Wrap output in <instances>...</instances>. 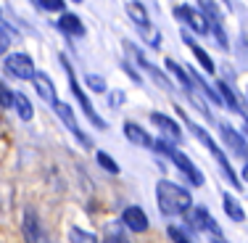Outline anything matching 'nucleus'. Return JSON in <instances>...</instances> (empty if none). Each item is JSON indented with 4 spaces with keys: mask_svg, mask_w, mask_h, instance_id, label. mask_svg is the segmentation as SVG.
Masks as SVG:
<instances>
[{
    "mask_svg": "<svg viewBox=\"0 0 248 243\" xmlns=\"http://www.w3.org/2000/svg\"><path fill=\"white\" fill-rule=\"evenodd\" d=\"M156 201L164 217H182L193 209V195L182 185L172 180H158L156 182Z\"/></svg>",
    "mask_w": 248,
    "mask_h": 243,
    "instance_id": "nucleus-1",
    "label": "nucleus"
},
{
    "mask_svg": "<svg viewBox=\"0 0 248 243\" xmlns=\"http://www.w3.org/2000/svg\"><path fill=\"white\" fill-rule=\"evenodd\" d=\"M153 151H158V153H164L167 159H172V164L187 177V182H190V185H196V188L203 185V175L198 172V167H196V164H193L182 151H177V148L172 146V140H167V138L153 140Z\"/></svg>",
    "mask_w": 248,
    "mask_h": 243,
    "instance_id": "nucleus-2",
    "label": "nucleus"
},
{
    "mask_svg": "<svg viewBox=\"0 0 248 243\" xmlns=\"http://www.w3.org/2000/svg\"><path fill=\"white\" fill-rule=\"evenodd\" d=\"M61 66H63V72H66V77H69V87H72L74 98L79 100V106H82V111H85V116L93 122V127H98V130H106V122H103V119H100V116L95 114V109H93L90 98H87V96H85V90L79 87V82H77V77H74V69L69 66V61H66V58H61Z\"/></svg>",
    "mask_w": 248,
    "mask_h": 243,
    "instance_id": "nucleus-3",
    "label": "nucleus"
},
{
    "mask_svg": "<svg viewBox=\"0 0 248 243\" xmlns=\"http://www.w3.org/2000/svg\"><path fill=\"white\" fill-rule=\"evenodd\" d=\"M5 72L11 77H16V80H34V61L27 56V53H11V56H5L3 61Z\"/></svg>",
    "mask_w": 248,
    "mask_h": 243,
    "instance_id": "nucleus-4",
    "label": "nucleus"
},
{
    "mask_svg": "<svg viewBox=\"0 0 248 243\" xmlns=\"http://www.w3.org/2000/svg\"><path fill=\"white\" fill-rule=\"evenodd\" d=\"M21 235H24V243H50L40 217L34 214V209H27L24 217H21Z\"/></svg>",
    "mask_w": 248,
    "mask_h": 243,
    "instance_id": "nucleus-5",
    "label": "nucleus"
},
{
    "mask_svg": "<svg viewBox=\"0 0 248 243\" xmlns=\"http://www.w3.org/2000/svg\"><path fill=\"white\" fill-rule=\"evenodd\" d=\"M201 3V14L209 19V27H211V32L217 34V40H219V45L222 48H230V43H227V34H224V29H222V21H224V16H222V11L217 8V3L214 0H198Z\"/></svg>",
    "mask_w": 248,
    "mask_h": 243,
    "instance_id": "nucleus-6",
    "label": "nucleus"
},
{
    "mask_svg": "<svg viewBox=\"0 0 248 243\" xmlns=\"http://www.w3.org/2000/svg\"><path fill=\"white\" fill-rule=\"evenodd\" d=\"M174 16H177V19H180L185 27H190L193 32H198V34L211 32L209 19H206V16L201 14L198 8H190V5H177V8H174Z\"/></svg>",
    "mask_w": 248,
    "mask_h": 243,
    "instance_id": "nucleus-7",
    "label": "nucleus"
},
{
    "mask_svg": "<svg viewBox=\"0 0 248 243\" xmlns=\"http://www.w3.org/2000/svg\"><path fill=\"white\" fill-rule=\"evenodd\" d=\"M187 222H190L196 230H203V233H211L214 238H222L219 225H217V219L211 217V211L206 209V206H193V209H190V217H187Z\"/></svg>",
    "mask_w": 248,
    "mask_h": 243,
    "instance_id": "nucleus-8",
    "label": "nucleus"
},
{
    "mask_svg": "<svg viewBox=\"0 0 248 243\" xmlns=\"http://www.w3.org/2000/svg\"><path fill=\"white\" fill-rule=\"evenodd\" d=\"M124 48H127L129 53H132V58H135V64H138L140 69H143V72H148L151 77H153V82H156L158 87H167V90H172V80H169V77H164L161 72H158L156 66H153V64L148 61V58L143 56V50L140 48H135L132 43H124Z\"/></svg>",
    "mask_w": 248,
    "mask_h": 243,
    "instance_id": "nucleus-9",
    "label": "nucleus"
},
{
    "mask_svg": "<svg viewBox=\"0 0 248 243\" xmlns=\"http://www.w3.org/2000/svg\"><path fill=\"white\" fill-rule=\"evenodd\" d=\"M53 111H56V114H58V116H61V122H63V124H66V130H69V132H72V135H74V138H77V140H79V143H82V146H85V148H90V146H93V140H90V138H87V135H85V132H82V127H79V124H77V116H74V111H72V109H69V106H66V103H63V100H58V103H56V106H53Z\"/></svg>",
    "mask_w": 248,
    "mask_h": 243,
    "instance_id": "nucleus-10",
    "label": "nucleus"
},
{
    "mask_svg": "<svg viewBox=\"0 0 248 243\" xmlns=\"http://www.w3.org/2000/svg\"><path fill=\"white\" fill-rule=\"evenodd\" d=\"M219 132H222V140H224V146L230 148V151L235 153V156H240V159H248V146H246V140L240 138V132H235L232 127H227L224 122H219Z\"/></svg>",
    "mask_w": 248,
    "mask_h": 243,
    "instance_id": "nucleus-11",
    "label": "nucleus"
},
{
    "mask_svg": "<svg viewBox=\"0 0 248 243\" xmlns=\"http://www.w3.org/2000/svg\"><path fill=\"white\" fill-rule=\"evenodd\" d=\"M151 124H156V127L164 132V138H169L172 143H177V140L182 138V130H180V124H177V122L172 119V116L161 114V111H153V114H151Z\"/></svg>",
    "mask_w": 248,
    "mask_h": 243,
    "instance_id": "nucleus-12",
    "label": "nucleus"
},
{
    "mask_svg": "<svg viewBox=\"0 0 248 243\" xmlns=\"http://www.w3.org/2000/svg\"><path fill=\"white\" fill-rule=\"evenodd\" d=\"M122 222L127 225V230H132V233H145V230H148V217H145V211L140 209V206H127V209L122 211Z\"/></svg>",
    "mask_w": 248,
    "mask_h": 243,
    "instance_id": "nucleus-13",
    "label": "nucleus"
},
{
    "mask_svg": "<svg viewBox=\"0 0 248 243\" xmlns=\"http://www.w3.org/2000/svg\"><path fill=\"white\" fill-rule=\"evenodd\" d=\"M124 138H127L132 146L153 148V138L145 132V127H140V124H135V122H124Z\"/></svg>",
    "mask_w": 248,
    "mask_h": 243,
    "instance_id": "nucleus-14",
    "label": "nucleus"
},
{
    "mask_svg": "<svg viewBox=\"0 0 248 243\" xmlns=\"http://www.w3.org/2000/svg\"><path fill=\"white\" fill-rule=\"evenodd\" d=\"M182 43H185L187 48L193 50V56H196V61L201 64V69H203V72L214 74V69H217V66H214V61H211V56H209V53H206L203 48H201V45H198L196 40H193L190 34H187V32H182Z\"/></svg>",
    "mask_w": 248,
    "mask_h": 243,
    "instance_id": "nucleus-15",
    "label": "nucleus"
},
{
    "mask_svg": "<svg viewBox=\"0 0 248 243\" xmlns=\"http://www.w3.org/2000/svg\"><path fill=\"white\" fill-rule=\"evenodd\" d=\"M32 82H34V90L40 93V98H43V100H48L50 106L58 103V96H56V87H53V80H50L45 72H37Z\"/></svg>",
    "mask_w": 248,
    "mask_h": 243,
    "instance_id": "nucleus-16",
    "label": "nucleus"
},
{
    "mask_svg": "<svg viewBox=\"0 0 248 243\" xmlns=\"http://www.w3.org/2000/svg\"><path fill=\"white\" fill-rule=\"evenodd\" d=\"M127 14H129V19L135 21V27H138V29H143V32H153V29H151V16H148V11H145L143 3L129 0V3H127Z\"/></svg>",
    "mask_w": 248,
    "mask_h": 243,
    "instance_id": "nucleus-17",
    "label": "nucleus"
},
{
    "mask_svg": "<svg viewBox=\"0 0 248 243\" xmlns=\"http://www.w3.org/2000/svg\"><path fill=\"white\" fill-rule=\"evenodd\" d=\"M58 29H61L63 34H69V37H82V34H85V24H82V19L77 14H61Z\"/></svg>",
    "mask_w": 248,
    "mask_h": 243,
    "instance_id": "nucleus-18",
    "label": "nucleus"
},
{
    "mask_svg": "<svg viewBox=\"0 0 248 243\" xmlns=\"http://www.w3.org/2000/svg\"><path fill=\"white\" fill-rule=\"evenodd\" d=\"M222 206H224V214L232 219V222H243V219H246L243 206H240V204H238V201H235L230 193H224V195H222Z\"/></svg>",
    "mask_w": 248,
    "mask_h": 243,
    "instance_id": "nucleus-19",
    "label": "nucleus"
},
{
    "mask_svg": "<svg viewBox=\"0 0 248 243\" xmlns=\"http://www.w3.org/2000/svg\"><path fill=\"white\" fill-rule=\"evenodd\" d=\"M14 109L19 111V119H21V122H29V119L34 116L32 103H29V98L24 96V93H14Z\"/></svg>",
    "mask_w": 248,
    "mask_h": 243,
    "instance_id": "nucleus-20",
    "label": "nucleus"
},
{
    "mask_svg": "<svg viewBox=\"0 0 248 243\" xmlns=\"http://www.w3.org/2000/svg\"><path fill=\"white\" fill-rule=\"evenodd\" d=\"M219 96H222L224 106H227L230 111H235V114H243V109H240V103H238V98H235V93L230 90V85H227V82H222V80H219Z\"/></svg>",
    "mask_w": 248,
    "mask_h": 243,
    "instance_id": "nucleus-21",
    "label": "nucleus"
},
{
    "mask_svg": "<svg viewBox=\"0 0 248 243\" xmlns=\"http://www.w3.org/2000/svg\"><path fill=\"white\" fill-rule=\"evenodd\" d=\"M167 69H169V72H172V74L177 77V80L182 82V85L187 87V90H193V80H190V72H185V69H182L180 64H174V61H172V58H167Z\"/></svg>",
    "mask_w": 248,
    "mask_h": 243,
    "instance_id": "nucleus-22",
    "label": "nucleus"
},
{
    "mask_svg": "<svg viewBox=\"0 0 248 243\" xmlns=\"http://www.w3.org/2000/svg\"><path fill=\"white\" fill-rule=\"evenodd\" d=\"M69 241H72V243H98L95 235L87 233V230H82V227H72V230H69Z\"/></svg>",
    "mask_w": 248,
    "mask_h": 243,
    "instance_id": "nucleus-23",
    "label": "nucleus"
},
{
    "mask_svg": "<svg viewBox=\"0 0 248 243\" xmlns=\"http://www.w3.org/2000/svg\"><path fill=\"white\" fill-rule=\"evenodd\" d=\"M98 164L103 167L108 175H119V164L114 162V159L108 156V153H103V151H98Z\"/></svg>",
    "mask_w": 248,
    "mask_h": 243,
    "instance_id": "nucleus-24",
    "label": "nucleus"
},
{
    "mask_svg": "<svg viewBox=\"0 0 248 243\" xmlns=\"http://www.w3.org/2000/svg\"><path fill=\"white\" fill-rule=\"evenodd\" d=\"M167 233H169V238H172L174 243H196V241H193V238H190V235H187L182 227H177V225H169Z\"/></svg>",
    "mask_w": 248,
    "mask_h": 243,
    "instance_id": "nucleus-25",
    "label": "nucleus"
},
{
    "mask_svg": "<svg viewBox=\"0 0 248 243\" xmlns=\"http://www.w3.org/2000/svg\"><path fill=\"white\" fill-rule=\"evenodd\" d=\"M0 106H3V109H11V106H14V90H8L5 82H0Z\"/></svg>",
    "mask_w": 248,
    "mask_h": 243,
    "instance_id": "nucleus-26",
    "label": "nucleus"
},
{
    "mask_svg": "<svg viewBox=\"0 0 248 243\" xmlns=\"http://www.w3.org/2000/svg\"><path fill=\"white\" fill-rule=\"evenodd\" d=\"M87 87H90V90L93 93H106V82L103 80H100V77L98 74H87Z\"/></svg>",
    "mask_w": 248,
    "mask_h": 243,
    "instance_id": "nucleus-27",
    "label": "nucleus"
},
{
    "mask_svg": "<svg viewBox=\"0 0 248 243\" xmlns=\"http://www.w3.org/2000/svg\"><path fill=\"white\" fill-rule=\"evenodd\" d=\"M40 8L43 11H61L63 14V0H40Z\"/></svg>",
    "mask_w": 248,
    "mask_h": 243,
    "instance_id": "nucleus-28",
    "label": "nucleus"
},
{
    "mask_svg": "<svg viewBox=\"0 0 248 243\" xmlns=\"http://www.w3.org/2000/svg\"><path fill=\"white\" fill-rule=\"evenodd\" d=\"M8 45H11V37H8V32H3V29H0V56H3L5 50H8Z\"/></svg>",
    "mask_w": 248,
    "mask_h": 243,
    "instance_id": "nucleus-29",
    "label": "nucleus"
},
{
    "mask_svg": "<svg viewBox=\"0 0 248 243\" xmlns=\"http://www.w3.org/2000/svg\"><path fill=\"white\" fill-rule=\"evenodd\" d=\"M122 98H124V93H111V106L116 109V106L122 103Z\"/></svg>",
    "mask_w": 248,
    "mask_h": 243,
    "instance_id": "nucleus-30",
    "label": "nucleus"
},
{
    "mask_svg": "<svg viewBox=\"0 0 248 243\" xmlns=\"http://www.w3.org/2000/svg\"><path fill=\"white\" fill-rule=\"evenodd\" d=\"M103 243H127L124 238H119V235H111V238H106Z\"/></svg>",
    "mask_w": 248,
    "mask_h": 243,
    "instance_id": "nucleus-31",
    "label": "nucleus"
},
{
    "mask_svg": "<svg viewBox=\"0 0 248 243\" xmlns=\"http://www.w3.org/2000/svg\"><path fill=\"white\" fill-rule=\"evenodd\" d=\"M243 182H248V162L243 164Z\"/></svg>",
    "mask_w": 248,
    "mask_h": 243,
    "instance_id": "nucleus-32",
    "label": "nucleus"
},
{
    "mask_svg": "<svg viewBox=\"0 0 248 243\" xmlns=\"http://www.w3.org/2000/svg\"><path fill=\"white\" fill-rule=\"evenodd\" d=\"M74 3H82V0H74Z\"/></svg>",
    "mask_w": 248,
    "mask_h": 243,
    "instance_id": "nucleus-33",
    "label": "nucleus"
}]
</instances>
